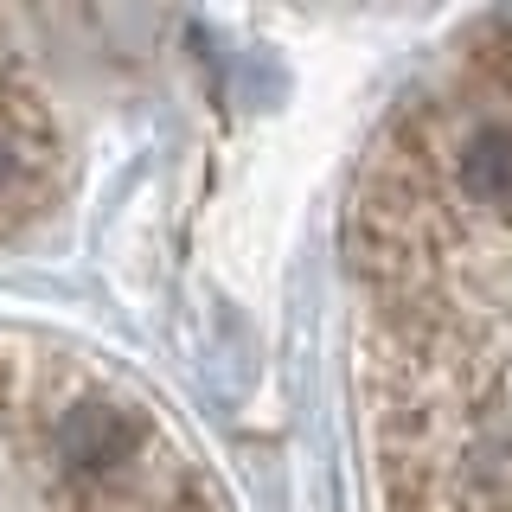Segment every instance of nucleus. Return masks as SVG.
Listing matches in <instances>:
<instances>
[{"label":"nucleus","instance_id":"f03ea898","mask_svg":"<svg viewBox=\"0 0 512 512\" xmlns=\"http://www.w3.org/2000/svg\"><path fill=\"white\" fill-rule=\"evenodd\" d=\"M0 512H237L141 384L0 327Z\"/></svg>","mask_w":512,"mask_h":512},{"label":"nucleus","instance_id":"7ed1b4c3","mask_svg":"<svg viewBox=\"0 0 512 512\" xmlns=\"http://www.w3.org/2000/svg\"><path fill=\"white\" fill-rule=\"evenodd\" d=\"M71 173V109L20 20H0V237L32 224Z\"/></svg>","mask_w":512,"mask_h":512},{"label":"nucleus","instance_id":"f257e3e1","mask_svg":"<svg viewBox=\"0 0 512 512\" xmlns=\"http://www.w3.org/2000/svg\"><path fill=\"white\" fill-rule=\"evenodd\" d=\"M346 269L372 512H512V20L397 96Z\"/></svg>","mask_w":512,"mask_h":512}]
</instances>
